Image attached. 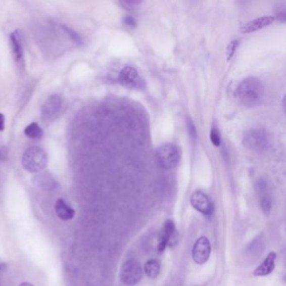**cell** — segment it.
Instances as JSON below:
<instances>
[{
    "mask_svg": "<svg viewBox=\"0 0 286 286\" xmlns=\"http://www.w3.org/2000/svg\"><path fill=\"white\" fill-rule=\"evenodd\" d=\"M175 232V223L172 220H166L164 222L163 227L161 229V234L159 237L158 251L163 252L170 240L174 237Z\"/></svg>",
    "mask_w": 286,
    "mask_h": 286,
    "instance_id": "10",
    "label": "cell"
},
{
    "mask_svg": "<svg viewBox=\"0 0 286 286\" xmlns=\"http://www.w3.org/2000/svg\"><path fill=\"white\" fill-rule=\"evenodd\" d=\"M121 3L122 5L126 8H133L134 6H137V5H139L141 4V1H122Z\"/></svg>",
    "mask_w": 286,
    "mask_h": 286,
    "instance_id": "24",
    "label": "cell"
},
{
    "mask_svg": "<svg viewBox=\"0 0 286 286\" xmlns=\"http://www.w3.org/2000/svg\"><path fill=\"white\" fill-rule=\"evenodd\" d=\"M55 212L62 221L72 220L76 215V211L62 198H59L55 203Z\"/></svg>",
    "mask_w": 286,
    "mask_h": 286,
    "instance_id": "14",
    "label": "cell"
},
{
    "mask_svg": "<svg viewBox=\"0 0 286 286\" xmlns=\"http://www.w3.org/2000/svg\"><path fill=\"white\" fill-rule=\"evenodd\" d=\"M274 21V16H270V15L262 16V17L256 18V19L250 20L249 22L246 23V24L243 25L241 30H242L244 33L254 32V31L261 30V29H264V28L269 26Z\"/></svg>",
    "mask_w": 286,
    "mask_h": 286,
    "instance_id": "11",
    "label": "cell"
},
{
    "mask_svg": "<svg viewBox=\"0 0 286 286\" xmlns=\"http://www.w3.org/2000/svg\"><path fill=\"white\" fill-rule=\"evenodd\" d=\"M8 157V151L7 149L5 147L0 148V162H4L6 161Z\"/></svg>",
    "mask_w": 286,
    "mask_h": 286,
    "instance_id": "25",
    "label": "cell"
},
{
    "mask_svg": "<svg viewBox=\"0 0 286 286\" xmlns=\"http://www.w3.org/2000/svg\"><path fill=\"white\" fill-rule=\"evenodd\" d=\"M5 269H6V264H0V273L5 270Z\"/></svg>",
    "mask_w": 286,
    "mask_h": 286,
    "instance_id": "27",
    "label": "cell"
},
{
    "mask_svg": "<svg viewBox=\"0 0 286 286\" xmlns=\"http://www.w3.org/2000/svg\"><path fill=\"white\" fill-rule=\"evenodd\" d=\"M19 286H34L32 284L30 283H28V282H24V283H21Z\"/></svg>",
    "mask_w": 286,
    "mask_h": 286,
    "instance_id": "28",
    "label": "cell"
},
{
    "mask_svg": "<svg viewBox=\"0 0 286 286\" xmlns=\"http://www.w3.org/2000/svg\"><path fill=\"white\" fill-rule=\"evenodd\" d=\"M160 270H161V265L159 264V262L155 259H151L145 264V273L151 279H156L160 274Z\"/></svg>",
    "mask_w": 286,
    "mask_h": 286,
    "instance_id": "16",
    "label": "cell"
},
{
    "mask_svg": "<svg viewBox=\"0 0 286 286\" xmlns=\"http://www.w3.org/2000/svg\"><path fill=\"white\" fill-rule=\"evenodd\" d=\"M190 204L197 211L204 215L212 214L213 204L208 196L202 190H196L190 197Z\"/></svg>",
    "mask_w": 286,
    "mask_h": 286,
    "instance_id": "8",
    "label": "cell"
},
{
    "mask_svg": "<svg viewBox=\"0 0 286 286\" xmlns=\"http://www.w3.org/2000/svg\"><path fill=\"white\" fill-rule=\"evenodd\" d=\"M5 117L4 114L0 113V132L5 130Z\"/></svg>",
    "mask_w": 286,
    "mask_h": 286,
    "instance_id": "26",
    "label": "cell"
},
{
    "mask_svg": "<svg viewBox=\"0 0 286 286\" xmlns=\"http://www.w3.org/2000/svg\"><path fill=\"white\" fill-rule=\"evenodd\" d=\"M243 144L250 151L263 153L270 147V137L264 128H250L244 133Z\"/></svg>",
    "mask_w": 286,
    "mask_h": 286,
    "instance_id": "2",
    "label": "cell"
},
{
    "mask_svg": "<svg viewBox=\"0 0 286 286\" xmlns=\"http://www.w3.org/2000/svg\"><path fill=\"white\" fill-rule=\"evenodd\" d=\"M156 156L160 166L166 170L175 167L180 162V150L174 144H162L156 150Z\"/></svg>",
    "mask_w": 286,
    "mask_h": 286,
    "instance_id": "4",
    "label": "cell"
},
{
    "mask_svg": "<svg viewBox=\"0 0 286 286\" xmlns=\"http://www.w3.org/2000/svg\"><path fill=\"white\" fill-rule=\"evenodd\" d=\"M11 49L14 59L17 63L24 62V50H23L22 35L19 30H15L10 35Z\"/></svg>",
    "mask_w": 286,
    "mask_h": 286,
    "instance_id": "12",
    "label": "cell"
},
{
    "mask_svg": "<svg viewBox=\"0 0 286 286\" xmlns=\"http://www.w3.org/2000/svg\"><path fill=\"white\" fill-rule=\"evenodd\" d=\"M275 15H276L277 20H279V22H285L286 8L284 4H279L277 6L276 10H275Z\"/></svg>",
    "mask_w": 286,
    "mask_h": 286,
    "instance_id": "18",
    "label": "cell"
},
{
    "mask_svg": "<svg viewBox=\"0 0 286 286\" xmlns=\"http://www.w3.org/2000/svg\"><path fill=\"white\" fill-rule=\"evenodd\" d=\"M25 134L31 139H40L43 136V130L37 123H31L25 128Z\"/></svg>",
    "mask_w": 286,
    "mask_h": 286,
    "instance_id": "17",
    "label": "cell"
},
{
    "mask_svg": "<svg viewBox=\"0 0 286 286\" xmlns=\"http://www.w3.org/2000/svg\"><path fill=\"white\" fill-rule=\"evenodd\" d=\"M260 204H261L262 210L264 214L269 215L270 209H271V201L269 199V197L268 196L263 197Z\"/></svg>",
    "mask_w": 286,
    "mask_h": 286,
    "instance_id": "20",
    "label": "cell"
},
{
    "mask_svg": "<svg viewBox=\"0 0 286 286\" xmlns=\"http://www.w3.org/2000/svg\"><path fill=\"white\" fill-rule=\"evenodd\" d=\"M119 81L123 86L130 88H139L143 86V80L134 67L126 66L123 67L119 74Z\"/></svg>",
    "mask_w": 286,
    "mask_h": 286,
    "instance_id": "6",
    "label": "cell"
},
{
    "mask_svg": "<svg viewBox=\"0 0 286 286\" xmlns=\"http://www.w3.org/2000/svg\"><path fill=\"white\" fill-rule=\"evenodd\" d=\"M211 254V245L207 237L197 240L193 249V259L198 264H204L208 261Z\"/></svg>",
    "mask_w": 286,
    "mask_h": 286,
    "instance_id": "7",
    "label": "cell"
},
{
    "mask_svg": "<svg viewBox=\"0 0 286 286\" xmlns=\"http://www.w3.org/2000/svg\"><path fill=\"white\" fill-rule=\"evenodd\" d=\"M34 183L35 185L46 190H53L57 187V181L49 173L39 172L34 176Z\"/></svg>",
    "mask_w": 286,
    "mask_h": 286,
    "instance_id": "15",
    "label": "cell"
},
{
    "mask_svg": "<svg viewBox=\"0 0 286 286\" xmlns=\"http://www.w3.org/2000/svg\"><path fill=\"white\" fill-rule=\"evenodd\" d=\"M236 94L240 103L245 107L259 106L264 100V84L257 77H247L239 84Z\"/></svg>",
    "mask_w": 286,
    "mask_h": 286,
    "instance_id": "1",
    "label": "cell"
},
{
    "mask_svg": "<svg viewBox=\"0 0 286 286\" xmlns=\"http://www.w3.org/2000/svg\"><path fill=\"white\" fill-rule=\"evenodd\" d=\"M123 22H124V25H127L128 27H135L136 21L134 18L132 17V16H126L123 20Z\"/></svg>",
    "mask_w": 286,
    "mask_h": 286,
    "instance_id": "23",
    "label": "cell"
},
{
    "mask_svg": "<svg viewBox=\"0 0 286 286\" xmlns=\"http://www.w3.org/2000/svg\"><path fill=\"white\" fill-rule=\"evenodd\" d=\"M48 163L47 154L38 146H31L25 151L22 157V165L30 173L41 172Z\"/></svg>",
    "mask_w": 286,
    "mask_h": 286,
    "instance_id": "3",
    "label": "cell"
},
{
    "mask_svg": "<svg viewBox=\"0 0 286 286\" xmlns=\"http://www.w3.org/2000/svg\"><path fill=\"white\" fill-rule=\"evenodd\" d=\"M187 127L192 138H196V137H197V129H196L195 125H194V123H193L192 119H188Z\"/></svg>",
    "mask_w": 286,
    "mask_h": 286,
    "instance_id": "22",
    "label": "cell"
},
{
    "mask_svg": "<svg viewBox=\"0 0 286 286\" xmlns=\"http://www.w3.org/2000/svg\"><path fill=\"white\" fill-rule=\"evenodd\" d=\"M143 277V270L140 264L136 260L130 259L124 262L120 270L121 281L128 285H135Z\"/></svg>",
    "mask_w": 286,
    "mask_h": 286,
    "instance_id": "5",
    "label": "cell"
},
{
    "mask_svg": "<svg viewBox=\"0 0 286 286\" xmlns=\"http://www.w3.org/2000/svg\"><path fill=\"white\" fill-rule=\"evenodd\" d=\"M277 254L274 252H270L264 261L254 270V276H266L271 274L275 268V259Z\"/></svg>",
    "mask_w": 286,
    "mask_h": 286,
    "instance_id": "13",
    "label": "cell"
},
{
    "mask_svg": "<svg viewBox=\"0 0 286 286\" xmlns=\"http://www.w3.org/2000/svg\"><path fill=\"white\" fill-rule=\"evenodd\" d=\"M237 45H239V41H237V40H232V41L228 44L227 49V60H230L232 58V56L234 55L235 52H236V50H237Z\"/></svg>",
    "mask_w": 286,
    "mask_h": 286,
    "instance_id": "21",
    "label": "cell"
},
{
    "mask_svg": "<svg viewBox=\"0 0 286 286\" xmlns=\"http://www.w3.org/2000/svg\"><path fill=\"white\" fill-rule=\"evenodd\" d=\"M210 140L216 147H219L221 146V136L217 128H212L210 131Z\"/></svg>",
    "mask_w": 286,
    "mask_h": 286,
    "instance_id": "19",
    "label": "cell"
},
{
    "mask_svg": "<svg viewBox=\"0 0 286 286\" xmlns=\"http://www.w3.org/2000/svg\"><path fill=\"white\" fill-rule=\"evenodd\" d=\"M62 109V99L58 95H52L44 102L41 109L42 119L47 121L54 119Z\"/></svg>",
    "mask_w": 286,
    "mask_h": 286,
    "instance_id": "9",
    "label": "cell"
}]
</instances>
